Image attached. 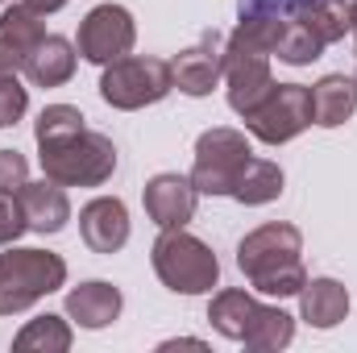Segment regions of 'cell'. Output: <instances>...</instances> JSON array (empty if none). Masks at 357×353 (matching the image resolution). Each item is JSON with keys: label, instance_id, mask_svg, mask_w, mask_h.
Instances as JSON below:
<instances>
[{"label": "cell", "instance_id": "31", "mask_svg": "<svg viewBox=\"0 0 357 353\" xmlns=\"http://www.w3.org/2000/svg\"><path fill=\"white\" fill-rule=\"evenodd\" d=\"M25 4H29L33 13H42V17H46V13H59V8H63L67 0H25Z\"/></svg>", "mask_w": 357, "mask_h": 353}, {"label": "cell", "instance_id": "28", "mask_svg": "<svg viewBox=\"0 0 357 353\" xmlns=\"http://www.w3.org/2000/svg\"><path fill=\"white\" fill-rule=\"evenodd\" d=\"M29 183V163L21 150H0V191H21Z\"/></svg>", "mask_w": 357, "mask_h": 353}, {"label": "cell", "instance_id": "32", "mask_svg": "<svg viewBox=\"0 0 357 353\" xmlns=\"http://www.w3.org/2000/svg\"><path fill=\"white\" fill-rule=\"evenodd\" d=\"M349 33H354V38H357V0H354V4H349Z\"/></svg>", "mask_w": 357, "mask_h": 353}, {"label": "cell", "instance_id": "7", "mask_svg": "<svg viewBox=\"0 0 357 353\" xmlns=\"http://www.w3.org/2000/svg\"><path fill=\"white\" fill-rule=\"evenodd\" d=\"M171 88H175L171 63H162V59H133V54H125V59L108 63L104 75H100L104 104H112L121 112H137L146 104H158V100L171 96Z\"/></svg>", "mask_w": 357, "mask_h": 353}, {"label": "cell", "instance_id": "2", "mask_svg": "<svg viewBox=\"0 0 357 353\" xmlns=\"http://www.w3.org/2000/svg\"><path fill=\"white\" fill-rule=\"evenodd\" d=\"M299 254H303V233L295 225L270 220V225L241 237L237 266H241V274L250 278L254 291L287 299V295H299L303 283H307V270H303Z\"/></svg>", "mask_w": 357, "mask_h": 353}, {"label": "cell", "instance_id": "9", "mask_svg": "<svg viewBox=\"0 0 357 353\" xmlns=\"http://www.w3.org/2000/svg\"><path fill=\"white\" fill-rule=\"evenodd\" d=\"M133 42H137V25L125 4H96L79 21V54L96 67L125 59L133 50Z\"/></svg>", "mask_w": 357, "mask_h": 353}, {"label": "cell", "instance_id": "3", "mask_svg": "<svg viewBox=\"0 0 357 353\" xmlns=\"http://www.w3.org/2000/svg\"><path fill=\"white\" fill-rule=\"evenodd\" d=\"M38 154H42V175L63 187H104L116 171V146L96 129H79L54 146H38Z\"/></svg>", "mask_w": 357, "mask_h": 353}, {"label": "cell", "instance_id": "24", "mask_svg": "<svg viewBox=\"0 0 357 353\" xmlns=\"http://www.w3.org/2000/svg\"><path fill=\"white\" fill-rule=\"evenodd\" d=\"M320 38L303 25V21H295V17H282V29H278V46H274V59L278 63H287V67H307V63H316L320 59Z\"/></svg>", "mask_w": 357, "mask_h": 353}, {"label": "cell", "instance_id": "18", "mask_svg": "<svg viewBox=\"0 0 357 353\" xmlns=\"http://www.w3.org/2000/svg\"><path fill=\"white\" fill-rule=\"evenodd\" d=\"M258 308H262V303H258L250 291H216L212 303H208V320H212V329H216L220 337L245 341V333H250L254 320H258Z\"/></svg>", "mask_w": 357, "mask_h": 353}, {"label": "cell", "instance_id": "26", "mask_svg": "<svg viewBox=\"0 0 357 353\" xmlns=\"http://www.w3.org/2000/svg\"><path fill=\"white\" fill-rule=\"evenodd\" d=\"M25 229H29V220H25L21 195L17 191H0V246H13Z\"/></svg>", "mask_w": 357, "mask_h": 353}, {"label": "cell", "instance_id": "11", "mask_svg": "<svg viewBox=\"0 0 357 353\" xmlns=\"http://www.w3.org/2000/svg\"><path fill=\"white\" fill-rule=\"evenodd\" d=\"M79 237L91 254H116L129 241V208L116 195H96L79 208Z\"/></svg>", "mask_w": 357, "mask_h": 353}, {"label": "cell", "instance_id": "17", "mask_svg": "<svg viewBox=\"0 0 357 353\" xmlns=\"http://www.w3.org/2000/svg\"><path fill=\"white\" fill-rule=\"evenodd\" d=\"M357 112V80L349 75H324L312 88V125L337 129Z\"/></svg>", "mask_w": 357, "mask_h": 353}, {"label": "cell", "instance_id": "6", "mask_svg": "<svg viewBox=\"0 0 357 353\" xmlns=\"http://www.w3.org/2000/svg\"><path fill=\"white\" fill-rule=\"evenodd\" d=\"M254 146L241 129L216 125L208 133H199L195 142V167H191V183L199 195H233L241 171L250 167Z\"/></svg>", "mask_w": 357, "mask_h": 353}, {"label": "cell", "instance_id": "20", "mask_svg": "<svg viewBox=\"0 0 357 353\" xmlns=\"http://www.w3.org/2000/svg\"><path fill=\"white\" fill-rule=\"evenodd\" d=\"M282 167L278 163H270V158H250V167L241 171L237 179V187H233V200L237 204H245V208H262L270 200H278L282 195Z\"/></svg>", "mask_w": 357, "mask_h": 353}, {"label": "cell", "instance_id": "5", "mask_svg": "<svg viewBox=\"0 0 357 353\" xmlns=\"http://www.w3.org/2000/svg\"><path fill=\"white\" fill-rule=\"evenodd\" d=\"M67 283V262L50 250H8L0 254V316H17Z\"/></svg>", "mask_w": 357, "mask_h": 353}, {"label": "cell", "instance_id": "19", "mask_svg": "<svg viewBox=\"0 0 357 353\" xmlns=\"http://www.w3.org/2000/svg\"><path fill=\"white\" fill-rule=\"evenodd\" d=\"M291 17L303 21L320 38V46H333L349 33V4L345 0H299L291 8Z\"/></svg>", "mask_w": 357, "mask_h": 353}, {"label": "cell", "instance_id": "22", "mask_svg": "<svg viewBox=\"0 0 357 353\" xmlns=\"http://www.w3.org/2000/svg\"><path fill=\"white\" fill-rule=\"evenodd\" d=\"M291 341H295V320H291L282 308H270V303H262V308H258L254 329L245 333V350H254V353H278V350H287Z\"/></svg>", "mask_w": 357, "mask_h": 353}, {"label": "cell", "instance_id": "1", "mask_svg": "<svg viewBox=\"0 0 357 353\" xmlns=\"http://www.w3.org/2000/svg\"><path fill=\"white\" fill-rule=\"evenodd\" d=\"M282 17L274 13H241L237 29L225 38V84H229V108L237 117H250L274 88L270 59L278 46Z\"/></svg>", "mask_w": 357, "mask_h": 353}, {"label": "cell", "instance_id": "34", "mask_svg": "<svg viewBox=\"0 0 357 353\" xmlns=\"http://www.w3.org/2000/svg\"><path fill=\"white\" fill-rule=\"evenodd\" d=\"M354 80H357V75H354Z\"/></svg>", "mask_w": 357, "mask_h": 353}, {"label": "cell", "instance_id": "16", "mask_svg": "<svg viewBox=\"0 0 357 353\" xmlns=\"http://www.w3.org/2000/svg\"><path fill=\"white\" fill-rule=\"evenodd\" d=\"M299 312L312 329H337L349 316V291L337 278H307L299 291Z\"/></svg>", "mask_w": 357, "mask_h": 353}, {"label": "cell", "instance_id": "12", "mask_svg": "<svg viewBox=\"0 0 357 353\" xmlns=\"http://www.w3.org/2000/svg\"><path fill=\"white\" fill-rule=\"evenodd\" d=\"M195 200H199V191H195L191 175H154L142 191L146 216L158 229H183L195 216Z\"/></svg>", "mask_w": 357, "mask_h": 353}, {"label": "cell", "instance_id": "30", "mask_svg": "<svg viewBox=\"0 0 357 353\" xmlns=\"http://www.w3.org/2000/svg\"><path fill=\"white\" fill-rule=\"evenodd\" d=\"M299 0H241V13H274V17H291Z\"/></svg>", "mask_w": 357, "mask_h": 353}, {"label": "cell", "instance_id": "14", "mask_svg": "<svg viewBox=\"0 0 357 353\" xmlns=\"http://www.w3.org/2000/svg\"><path fill=\"white\" fill-rule=\"evenodd\" d=\"M17 195H21V208H25V220H29L33 233H59V229H67L71 200H67L63 183L38 179V183H25Z\"/></svg>", "mask_w": 357, "mask_h": 353}, {"label": "cell", "instance_id": "13", "mask_svg": "<svg viewBox=\"0 0 357 353\" xmlns=\"http://www.w3.org/2000/svg\"><path fill=\"white\" fill-rule=\"evenodd\" d=\"M125 308V295L104 283V278H91V283H79L75 291H67V316L79 324V329H108Z\"/></svg>", "mask_w": 357, "mask_h": 353}, {"label": "cell", "instance_id": "29", "mask_svg": "<svg viewBox=\"0 0 357 353\" xmlns=\"http://www.w3.org/2000/svg\"><path fill=\"white\" fill-rule=\"evenodd\" d=\"M17 71H25V54H21L8 38H0V80H8V75H17Z\"/></svg>", "mask_w": 357, "mask_h": 353}, {"label": "cell", "instance_id": "8", "mask_svg": "<svg viewBox=\"0 0 357 353\" xmlns=\"http://www.w3.org/2000/svg\"><path fill=\"white\" fill-rule=\"evenodd\" d=\"M307 125H312V88L303 84H274L266 100L245 117V129L266 146L299 137Z\"/></svg>", "mask_w": 357, "mask_h": 353}, {"label": "cell", "instance_id": "21", "mask_svg": "<svg viewBox=\"0 0 357 353\" xmlns=\"http://www.w3.org/2000/svg\"><path fill=\"white\" fill-rule=\"evenodd\" d=\"M71 324L63 316H38L29 320L17 337H13V350L17 353H67L71 350Z\"/></svg>", "mask_w": 357, "mask_h": 353}, {"label": "cell", "instance_id": "4", "mask_svg": "<svg viewBox=\"0 0 357 353\" xmlns=\"http://www.w3.org/2000/svg\"><path fill=\"white\" fill-rule=\"evenodd\" d=\"M150 262H154V274L162 278V287L175 295H204L220 283V262L212 246H204L199 237L183 229H162V237L150 250Z\"/></svg>", "mask_w": 357, "mask_h": 353}, {"label": "cell", "instance_id": "15", "mask_svg": "<svg viewBox=\"0 0 357 353\" xmlns=\"http://www.w3.org/2000/svg\"><path fill=\"white\" fill-rule=\"evenodd\" d=\"M75 46L67 42V38H59V33H46L33 50H29V59H25V75H29V84L33 88H63L71 75H75Z\"/></svg>", "mask_w": 357, "mask_h": 353}, {"label": "cell", "instance_id": "33", "mask_svg": "<svg viewBox=\"0 0 357 353\" xmlns=\"http://www.w3.org/2000/svg\"><path fill=\"white\" fill-rule=\"evenodd\" d=\"M0 4H8V0H0Z\"/></svg>", "mask_w": 357, "mask_h": 353}, {"label": "cell", "instance_id": "25", "mask_svg": "<svg viewBox=\"0 0 357 353\" xmlns=\"http://www.w3.org/2000/svg\"><path fill=\"white\" fill-rule=\"evenodd\" d=\"M79 129H88V125H84V112H79L75 104H46V108L38 112L33 142H38V146H54V142H63V137H71V133H79Z\"/></svg>", "mask_w": 357, "mask_h": 353}, {"label": "cell", "instance_id": "10", "mask_svg": "<svg viewBox=\"0 0 357 353\" xmlns=\"http://www.w3.org/2000/svg\"><path fill=\"white\" fill-rule=\"evenodd\" d=\"M171 80L183 96H208L225 80V38L216 29H208L191 50L171 59Z\"/></svg>", "mask_w": 357, "mask_h": 353}, {"label": "cell", "instance_id": "27", "mask_svg": "<svg viewBox=\"0 0 357 353\" xmlns=\"http://www.w3.org/2000/svg\"><path fill=\"white\" fill-rule=\"evenodd\" d=\"M29 108V88L17 84V75L0 80V129H13Z\"/></svg>", "mask_w": 357, "mask_h": 353}, {"label": "cell", "instance_id": "23", "mask_svg": "<svg viewBox=\"0 0 357 353\" xmlns=\"http://www.w3.org/2000/svg\"><path fill=\"white\" fill-rule=\"evenodd\" d=\"M0 38H8V42L29 59V50L46 38L42 13H33L25 0H8V4H4V13H0Z\"/></svg>", "mask_w": 357, "mask_h": 353}]
</instances>
